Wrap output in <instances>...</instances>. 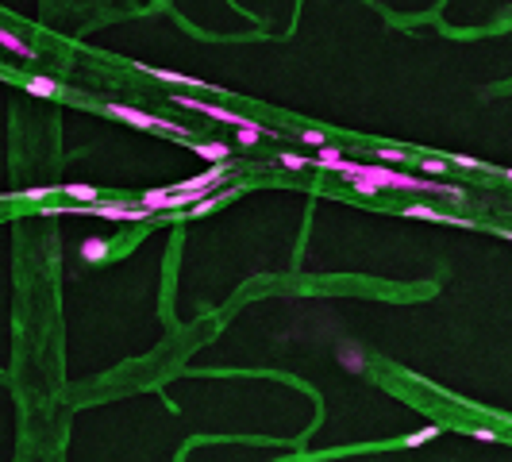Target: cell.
Instances as JSON below:
<instances>
[{"label": "cell", "mask_w": 512, "mask_h": 462, "mask_svg": "<svg viewBox=\"0 0 512 462\" xmlns=\"http://www.w3.org/2000/svg\"><path fill=\"white\" fill-rule=\"evenodd\" d=\"M104 112H108L112 120H123V123H131V127H139V131H162V135H177V139L185 135L177 123L162 120V116H151V112H143V108H131V104H120V101L104 104Z\"/></svg>", "instance_id": "obj_1"}, {"label": "cell", "mask_w": 512, "mask_h": 462, "mask_svg": "<svg viewBox=\"0 0 512 462\" xmlns=\"http://www.w3.org/2000/svg\"><path fill=\"white\" fill-rule=\"evenodd\" d=\"M65 212H85V216H101V220H123V224H139V220L151 216L146 204H123V201H108V204H77V208H65Z\"/></svg>", "instance_id": "obj_2"}, {"label": "cell", "mask_w": 512, "mask_h": 462, "mask_svg": "<svg viewBox=\"0 0 512 462\" xmlns=\"http://www.w3.org/2000/svg\"><path fill=\"white\" fill-rule=\"evenodd\" d=\"M231 181V170L220 162V166H212V170H201V173H193V177H185V181H177V189H196V193H212L216 185H227Z\"/></svg>", "instance_id": "obj_3"}, {"label": "cell", "mask_w": 512, "mask_h": 462, "mask_svg": "<svg viewBox=\"0 0 512 462\" xmlns=\"http://www.w3.org/2000/svg\"><path fill=\"white\" fill-rule=\"evenodd\" d=\"M143 73H151L154 81H166V85H185V89H201V81L196 77H185V73L177 70H158V65H139Z\"/></svg>", "instance_id": "obj_4"}, {"label": "cell", "mask_w": 512, "mask_h": 462, "mask_svg": "<svg viewBox=\"0 0 512 462\" xmlns=\"http://www.w3.org/2000/svg\"><path fill=\"white\" fill-rule=\"evenodd\" d=\"M0 46H4V51L12 54V58H23V62H31V58H35V46L23 43V39L15 35V31H8V27L0 31Z\"/></svg>", "instance_id": "obj_5"}, {"label": "cell", "mask_w": 512, "mask_h": 462, "mask_svg": "<svg viewBox=\"0 0 512 462\" xmlns=\"http://www.w3.org/2000/svg\"><path fill=\"white\" fill-rule=\"evenodd\" d=\"M404 216H412V220H432V224H462V227H470V220H455V216H443V212L427 208V204H408V208H404Z\"/></svg>", "instance_id": "obj_6"}, {"label": "cell", "mask_w": 512, "mask_h": 462, "mask_svg": "<svg viewBox=\"0 0 512 462\" xmlns=\"http://www.w3.org/2000/svg\"><path fill=\"white\" fill-rule=\"evenodd\" d=\"M339 366L346 374H362V370H366V354H362L358 346H339Z\"/></svg>", "instance_id": "obj_7"}, {"label": "cell", "mask_w": 512, "mask_h": 462, "mask_svg": "<svg viewBox=\"0 0 512 462\" xmlns=\"http://www.w3.org/2000/svg\"><path fill=\"white\" fill-rule=\"evenodd\" d=\"M235 139H239V146H243V151H246V146H254V143H262V139H270V131L266 127H262V123H246V127H235Z\"/></svg>", "instance_id": "obj_8"}, {"label": "cell", "mask_w": 512, "mask_h": 462, "mask_svg": "<svg viewBox=\"0 0 512 462\" xmlns=\"http://www.w3.org/2000/svg\"><path fill=\"white\" fill-rule=\"evenodd\" d=\"M108 239H85V243H81V258L85 262H104L108 258Z\"/></svg>", "instance_id": "obj_9"}, {"label": "cell", "mask_w": 512, "mask_h": 462, "mask_svg": "<svg viewBox=\"0 0 512 462\" xmlns=\"http://www.w3.org/2000/svg\"><path fill=\"white\" fill-rule=\"evenodd\" d=\"M23 85H27L31 96H43V101H51V96L58 93V81L54 77H27Z\"/></svg>", "instance_id": "obj_10"}, {"label": "cell", "mask_w": 512, "mask_h": 462, "mask_svg": "<svg viewBox=\"0 0 512 462\" xmlns=\"http://www.w3.org/2000/svg\"><path fill=\"white\" fill-rule=\"evenodd\" d=\"M196 154H201L204 162H212V166H220V162H227L231 146L227 143H201V146H196Z\"/></svg>", "instance_id": "obj_11"}, {"label": "cell", "mask_w": 512, "mask_h": 462, "mask_svg": "<svg viewBox=\"0 0 512 462\" xmlns=\"http://www.w3.org/2000/svg\"><path fill=\"white\" fill-rule=\"evenodd\" d=\"M227 196H231V189H216V193H208L201 204H193V208H189V212H193V216H208V212L216 208V204H224Z\"/></svg>", "instance_id": "obj_12"}, {"label": "cell", "mask_w": 512, "mask_h": 462, "mask_svg": "<svg viewBox=\"0 0 512 462\" xmlns=\"http://www.w3.org/2000/svg\"><path fill=\"white\" fill-rule=\"evenodd\" d=\"M339 162H343V151H339V146L327 143L324 151H316V166H320V170H335Z\"/></svg>", "instance_id": "obj_13"}, {"label": "cell", "mask_w": 512, "mask_h": 462, "mask_svg": "<svg viewBox=\"0 0 512 462\" xmlns=\"http://www.w3.org/2000/svg\"><path fill=\"white\" fill-rule=\"evenodd\" d=\"M65 196H73V201H85V204L101 201V193H96L93 185H77V181H73V185H65Z\"/></svg>", "instance_id": "obj_14"}, {"label": "cell", "mask_w": 512, "mask_h": 462, "mask_svg": "<svg viewBox=\"0 0 512 462\" xmlns=\"http://www.w3.org/2000/svg\"><path fill=\"white\" fill-rule=\"evenodd\" d=\"M420 170H424L427 177H443V173H451V162L447 158H424V162H420Z\"/></svg>", "instance_id": "obj_15"}, {"label": "cell", "mask_w": 512, "mask_h": 462, "mask_svg": "<svg viewBox=\"0 0 512 462\" xmlns=\"http://www.w3.org/2000/svg\"><path fill=\"white\" fill-rule=\"evenodd\" d=\"M301 143L312 146V151H324V146H327V135H324V131H316V127H304V131H301Z\"/></svg>", "instance_id": "obj_16"}, {"label": "cell", "mask_w": 512, "mask_h": 462, "mask_svg": "<svg viewBox=\"0 0 512 462\" xmlns=\"http://www.w3.org/2000/svg\"><path fill=\"white\" fill-rule=\"evenodd\" d=\"M277 162H282L285 170H308V158H301V154H293V151L277 154Z\"/></svg>", "instance_id": "obj_17"}, {"label": "cell", "mask_w": 512, "mask_h": 462, "mask_svg": "<svg viewBox=\"0 0 512 462\" xmlns=\"http://www.w3.org/2000/svg\"><path fill=\"white\" fill-rule=\"evenodd\" d=\"M435 435H439V427L432 424V427H420V432H412L404 443H408V447H416V443H427V439H435Z\"/></svg>", "instance_id": "obj_18"}, {"label": "cell", "mask_w": 512, "mask_h": 462, "mask_svg": "<svg viewBox=\"0 0 512 462\" xmlns=\"http://www.w3.org/2000/svg\"><path fill=\"white\" fill-rule=\"evenodd\" d=\"M51 193H54V189H27V193H15L12 201H46Z\"/></svg>", "instance_id": "obj_19"}, {"label": "cell", "mask_w": 512, "mask_h": 462, "mask_svg": "<svg viewBox=\"0 0 512 462\" xmlns=\"http://www.w3.org/2000/svg\"><path fill=\"white\" fill-rule=\"evenodd\" d=\"M377 158H382V162H404V151H401V146H382Z\"/></svg>", "instance_id": "obj_20"}, {"label": "cell", "mask_w": 512, "mask_h": 462, "mask_svg": "<svg viewBox=\"0 0 512 462\" xmlns=\"http://www.w3.org/2000/svg\"><path fill=\"white\" fill-rule=\"evenodd\" d=\"M474 439L489 443V439H497V432H493V427H474Z\"/></svg>", "instance_id": "obj_21"}, {"label": "cell", "mask_w": 512, "mask_h": 462, "mask_svg": "<svg viewBox=\"0 0 512 462\" xmlns=\"http://www.w3.org/2000/svg\"><path fill=\"white\" fill-rule=\"evenodd\" d=\"M455 166H462V170H482V162H477V158H462V154H458Z\"/></svg>", "instance_id": "obj_22"}, {"label": "cell", "mask_w": 512, "mask_h": 462, "mask_svg": "<svg viewBox=\"0 0 512 462\" xmlns=\"http://www.w3.org/2000/svg\"><path fill=\"white\" fill-rule=\"evenodd\" d=\"M501 235H505V239H508V243H512V231H501Z\"/></svg>", "instance_id": "obj_23"}, {"label": "cell", "mask_w": 512, "mask_h": 462, "mask_svg": "<svg viewBox=\"0 0 512 462\" xmlns=\"http://www.w3.org/2000/svg\"><path fill=\"white\" fill-rule=\"evenodd\" d=\"M505 177H508V181H512V170H505Z\"/></svg>", "instance_id": "obj_24"}]
</instances>
